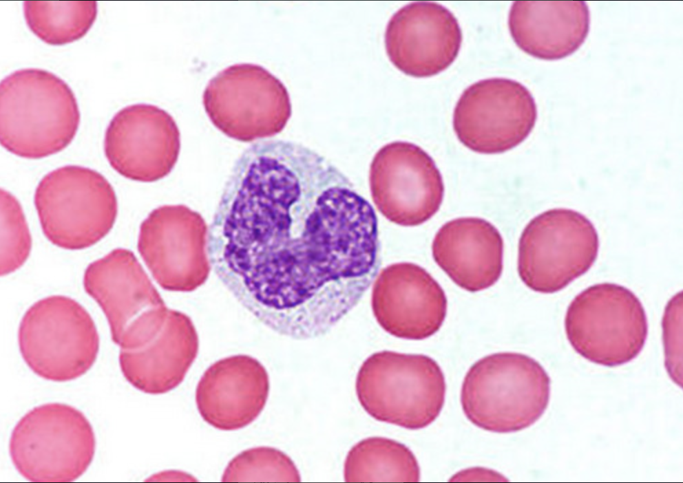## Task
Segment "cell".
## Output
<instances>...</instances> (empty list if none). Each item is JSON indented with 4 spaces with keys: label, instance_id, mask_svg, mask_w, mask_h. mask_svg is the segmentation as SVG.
Instances as JSON below:
<instances>
[{
    "label": "cell",
    "instance_id": "6da1fadb",
    "mask_svg": "<svg viewBox=\"0 0 683 483\" xmlns=\"http://www.w3.org/2000/svg\"><path fill=\"white\" fill-rule=\"evenodd\" d=\"M207 251L218 278L260 321L311 339L334 327L375 280L377 219L324 157L295 142L262 140L231 171Z\"/></svg>",
    "mask_w": 683,
    "mask_h": 483
},
{
    "label": "cell",
    "instance_id": "7a4b0ae2",
    "mask_svg": "<svg viewBox=\"0 0 683 483\" xmlns=\"http://www.w3.org/2000/svg\"><path fill=\"white\" fill-rule=\"evenodd\" d=\"M80 123L76 98L61 78L36 68L17 70L0 85V142L9 152L39 159L74 139Z\"/></svg>",
    "mask_w": 683,
    "mask_h": 483
},
{
    "label": "cell",
    "instance_id": "3957f363",
    "mask_svg": "<svg viewBox=\"0 0 683 483\" xmlns=\"http://www.w3.org/2000/svg\"><path fill=\"white\" fill-rule=\"evenodd\" d=\"M550 378L532 357L516 352L486 356L469 369L461 403L474 425L496 433H511L536 422L549 404Z\"/></svg>",
    "mask_w": 683,
    "mask_h": 483
},
{
    "label": "cell",
    "instance_id": "277c9868",
    "mask_svg": "<svg viewBox=\"0 0 683 483\" xmlns=\"http://www.w3.org/2000/svg\"><path fill=\"white\" fill-rule=\"evenodd\" d=\"M355 389L364 409L377 420L423 429L439 416L446 385L438 363L423 354L381 351L368 356Z\"/></svg>",
    "mask_w": 683,
    "mask_h": 483
},
{
    "label": "cell",
    "instance_id": "5b68a950",
    "mask_svg": "<svg viewBox=\"0 0 683 483\" xmlns=\"http://www.w3.org/2000/svg\"><path fill=\"white\" fill-rule=\"evenodd\" d=\"M90 421L75 407L59 402L37 406L14 427L9 443L12 463L34 482H69L81 477L94 455Z\"/></svg>",
    "mask_w": 683,
    "mask_h": 483
},
{
    "label": "cell",
    "instance_id": "8992f818",
    "mask_svg": "<svg viewBox=\"0 0 683 483\" xmlns=\"http://www.w3.org/2000/svg\"><path fill=\"white\" fill-rule=\"evenodd\" d=\"M34 202L46 238L67 250L93 246L112 228L118 213L109 181L90 168L67 165L45 175Z\"/></svg>",
    "mask_w": 683,
    "mask_h": 483
},
{
    "label": "cell",
    "instance_id": "52a82bcc",
    "mask_svg": "<svg viewBox=\"0 0 683 483\" xmlns=\"http://www.w3.org/2000/svg\"><path fill=\"white\" fill-rule=\"evenodd\" d=\"M18 342L30 369L56 382L85 374L99 350L98 333L90 314L62 295L45 297L29 308L19 325Z\"/></svg>",
    "mask_w": 683,
    "mask_h": 483
},
{
    "label": "cell",
    "instance_id": "ba28073f",
    "mask_svg": "<svg viewBox=\"0 0 683 483\" xmlns=\"http://www.w3.org/2000/svg\"><path fill=\"white\" fill-rule=\"evenodd\" d=\"M567 339L580 356L614 367L634 359L648 334L647 318L639 299L616 283L591 286L571 301L565 317Z\"/></svg>",
    "mask_w": 683,
    "mask_h": 483
},
{
    "label": "cell",
    "instance_id": "9c48e42d",
    "mask_svg": "<svg viewBox=\"0 0 683 483\" xmlns=\"http://www.w3.org/2000/svg\"><path fill=\"white\" fill-rule=\"evenodd\" d=\"M598 249V233L587 217L569 208L549 209L531 219L521 235L518 275L529 289L554 293L587 272Z\"/></svg>",
    "mask_w": 683,
    "mask_h": 483
},
{
    "label": "cell",
    "instance_id": "30bf717a",
    "mask_svg": "<svg viewBox=\"0 0 683 483\" xmlns=\"http://www.w3.org/2000/svg\"><path fill=\"white\" fill-rule=\"evenodd\" d=\"M202 98L212 123L227 136L244 142L280 133L291 115L286 87L253 63L235 64L220 72L208 83Z\"/></svg>",
    "mask_w": 683,
    "mask_h": 483
},
{
    "label": "cell",
    "instance_id": "8fae6325",
    "mask_svg": "<svg viewBox=\"0 0 683 483\" xmlns=\"http://www.w3.org/2000/svg\"><path fill=\"white\" fill-rule=\"evenodd\" d=\"M83 286L103 311L120 349L141 347L163 325L154 289L129 250L114 249L90 264Z\"/></svg>",
    "mask_w": 683,
    "mask_h": 483
},
{
    "label": "cell",
    "instance_id": "7c38bea8",
    "mask_svg": "<svg viewBox=\"0 0 683 483\" xmlns=\"http://www.w3.org/2000/svg\"><path fill=\"white\" fill-rule=\"evenodd\" d=\"M537 108L530 92L508 78H492L469 86L458 100L453 128L459 140L479 153L509 151L532 131Z\"/></svg>",
    "mask_w": 683,
    "mask_h": 483
},
{
    "label": "cell",
    "instance_id": "4fadbf2b",
    "mask_svg": "<svg viewBox=\"0 0 683 483\" xmlns=\"http://www.w3.org/2000/svg\"><path fill=\"white\" fill-rule=\"evenodd\" d=\"M369 182L378 210L400 226L427 222L443 202L439 170L426 151L410 142L396 141L382 147L372 160Z\"/></svg>",
    "mask_w": 683,
    "mask_h": 483
},
{
    "label": "cell",
    "instance_id": "5bb4252c",
    "mask_svg": "<svg viewBox=\"0 0 683 483\" xmlns=\"http://www.w3.org/2000/svg\"><path fill=\"white\" fill-rule=\"evenodd\" d=\"M180 147V131L173 117L157 106L145 103L118 111L104 138V152L110 166L125 178L143 182L169 174Z\"/></svg>",
    "mask_w": 683,
    "mask_h": 483
},
{
    "label": "cell",
    "instance_id": "9a60e30c",
    "mask_svg": "<svg viewBox=\"0 0 683 483\" xmlns=\"http://www.w3.org/2000/svg\"><path fill=\"white\" fill-rule=\"evenodd\" d=\"M391 63L403 73L430 77L446 69L461 48L462 33L454 15L434 2L417 1L397 10L385 32Z\"/></svg>",
    "mask_w": 683,
    "mask_h": 483
},
{
    "label": "cell",
    "instance_id": "2e32d148",
    "mask_svg": "<svg viewBox=\"0 0 683 483\" xmlns=\"http://www.w3.org/2000/svg\"><path fill=\"white\" fill-rule=\"evenodd\" d=\"M371 306L375 319L390 334L422 340L434 334L447 313V298L439 283L420 266L392 264L374 281Z\"/></svg>",
    "mask_w": 683,
    "mask_h": 483
},
{
    "label": "cell",
    "instance_id": "e0dca14e",
    "mask_svg": "<svg viewBox=\"0 0 683 483\" xmlns=\"http://www.w3.org/2000/svg\"><path fill=\"white\" fill-rule=\"evenodd\" d=\"M269 392L265 368L255 358L238 355L222 359L205 371L196 387V402L207 423L233 431L258 417Z\"/></svg>",
    "mask_w": 683,
    "mask_h": 483
},
{
    "label": "cell",
    "instance_id": "ac0fdd59",
    "mask_svg": "<svg viewBox=\"0 0 683 483\" xmlns=\"http://www.w3.org/2000/svg\"><path fill=\"white\" fill-rule=\"evenodd\" d=\"M432 253L450 279L469 292L491 287L503 271L502 236L482 218L460 217L444 224L434 237Z\"/></svg>",
    "mask_w": 683,
    "mask_h": 483
},
{
    "label": "cell",
    "instance_id": "d6986e66",
    "mask_svg": "<svg viewBox=\"0 0 683 483\" xmlns=\"http://www.w3.org/2000/svg\"><path fill=\"white\" fill-rule=\"evenodd\" d=\"M508 25L523 52L543 60H558L584 43L590 13L581 1H518L511 6Z\"/></svg>",
    "mask_w": 683,
    "mask_h": 483
},
{
    "label": "cell",
    "instance_id": "ffe728a7",
    "mask_svg": "<svg viewBox=\"0 0 683 483\" xmlns=\"http://www.w3.org/2000/svg\"><path fill=\"white\" fill-rule=\"evenodd\" d=\"M197 350V335L191 326L168 323L141 347L120 349L119 364L133 387L146 394H162L182 382Z\"/></svg>",
    "mask_w": 683,
    "mask_h": 483
},
{
    "label": "cell",
    "instance_id": "44dd1931",
    "mask_svg": "<svg viewBox=\"0 0 683 483\" xmlns=\"http://www.w3.org/2000/svg\"><path fill=\"white\" fill-rule=\"evenodd\" d=\"M347 482H416L417 460L409 448L394 440L370 437L349 451L344 467Z\"/></svg>",
    "mask_w": 683,
    "mask_h": 483
},
{
    "label": "cell",
    "instance_id": "7402d4cb",
    "mask_svg": "<svg viewBox=\"0 0 683 483\" xmlns=\"http://www.w3.org/2000/svg\"><path fill=\"white\" fill-rule=\"evenodd\" d=\"M30 30L41 41L61 45L83 37L94 23L97 3L94 1L23 2Z\"/></svg>",
    "mask_w": 683,
    "mask_h": 483
},
{
    "label": "cell",
    "instance_id": "603a6c76",
    "mask_svg": "<svg viewBox=\"0 0 683 483\" xmlns=\"http://www.w3.org/2000/svg\"><path fill=\"white\" fill-rule=\"evenodd\" d=\"M222 481L300 482L301 477L286 454L275 448L258 447L235 456L224 471Z\"/></svg>",
    "mask_w": 683,
    "mask_h": 483
},
{
    "label": "cell",
    "instance_id": "cb8c5ba5",
    "mask_svg": "<svg viewBox=\"0 0 683 483\" xmlns=\"http://www.w3.org/2000/svg\"><path fill=\"white\" fill-rule=\"evenodd\" d=\"M1 276L19 269L27 260L32 238L22 207L17 199L3 189L0 191Z\"/></svg>",
    "mask_w": 683,
    "mask_h": 483
}]
</instances>
